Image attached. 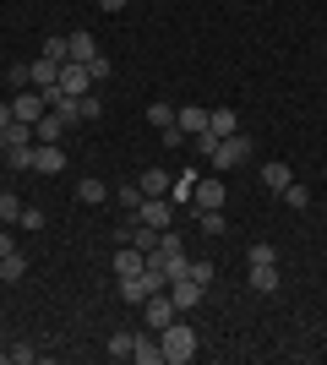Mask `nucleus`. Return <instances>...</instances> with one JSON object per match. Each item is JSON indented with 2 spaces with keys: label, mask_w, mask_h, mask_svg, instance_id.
I'll use <instances>...</instances> for the list:
<instances>
[{
  "label": "nucleus",
  "mask_w": 327,
  "mask_h": 365,
  "mask_svg": "<svg viewBox=\"0 0 327 365\" xmlns=\"http://www.w3.org/2000/svg\"><path fill=\"white\" fill-rule=\"evenodd\" d=\"M279 197L289 202L295 213H306V207H311V191H306V185H300V180H289V185H284V191H279Z\"/></svg>",
  "instance_id": "nucleus-23"
},
{
  "label": "nucleus",
  "mask_w": 327,
  "mask_h": 365,
  "mask_svg": "<svg viewBox=\"0 0 327 365\" xmlns=\"http://www.w3.org/2000/svg\"><path fill=\"white\" fill-rule=\"evenodd\" d=\"M131 360H137V365H164V344H158L153 327H147V333H137V349H131Z\"/></svg>",
  "instance_id": "nucleus-11"
},
{
  "label": "nucleus",
  "mask_w": 327,
  "mask_h": 365,
  "mask_svg": "<svg viewBox=\"0 0 327 365\" xmlns=\"http://www.w3.org/2000/svg\"><path fill=\"white\" fill-rule=\"evenodd\" d=\"M147 125H153V131L175 125V104H164V98H158V104H147Z\"/></svg>",
  "instance_id": "nucleus-26"
},
{
  "label": "nucleus",
  "mask_w": 327,
  "mask_h": 365,
  "mask_svg": "<svg viewBox=\"0 0 327 365\" xmlns=\"http://www.w3.org/2000/svg\"><path fill=\"white\" fill-rule=\"evenodd\" d=\"M207 131H213V137H234V131H240V115H234V109H207Z\"/></svg>",
  "instance_id": "nucleus-16"
},
{
  "label": "nucleus",
  "mask_w": 327,
  "mask_h": 365,
  "mask_svg": "<svg viewBox=\"0 0 327 365\" xmlns=\"http://www.w3.org/2000/svg\"><path fill=\"white\" fill-rule=\"evenodd\" d=\"M191 142H197V153H202V158H213V153H218V142H224V137H213V131H197Z\"/></svg>",
  "instance_id": "nucleus-32"
},
{
  "label": "nucleus",
  "mask_w": 327,
  "mask_h": 365,
  "mask_svg": "<svg viewBox=\"0 0 327 365\" xmlns=\"http://www.w3.org/2000/svg\"><path fill=\"white\" fill-rule=\"evenodd\" d=\"M44 115H49V104H44V93H38V88H33V93L22 88V93L11 98V120H22V125H38Z\"/></svg>",
  "instance_id": "nucleus-4"
},
{
  "label": "nucleus",
  "mask_w": 327,
  "mask_h": 365,
  "mask_svg": "<svg viewBox=\"0 0 327 365\" xmlns=\"http://www.w3.org/2000/svg\"><path fill=\"white\" fill-rule=\"evenodd\" d=\"M197 224H202V235H224L229 218H224V207H213V213H197Z\"/></svg>",
  "instance_id": "nucleus-27"
},
{
  "label": "nucleus",
  "mask_w": 327,
  "mask_h": 365,
  "mask_svg": "<svg viewBox=\"0 0 327 365\" xmlns=\"http://www.w3.org/2000/svg\"><path fill=\"white\" fill-rule=\"evenodd\" d=\"M66 131H71V125H66V120H61V115H55V109H49L44 120L33 125V142H61V137H66Z\"/></svg>",
  "instance_id": "nucleus-19"
},
{
  "label": "nucleus",
  "mask_w": 327,
  "mask_h": 365,
  "mask_svg": "<svg viewBox=\"0 0 327 365\" xmlns=\"http://www.w3.org/2000/svg\"><path fill=\"white\" fill-rule=\"evenodd\" d=\"M175 317H180V311H175L170 289H164V294H147V300H142V327H153V333H164V327H170Z\"/></svg>",
  "instance_id": "nucleus-3"
},
{
  "label": "nucleus",
  "mask_w": 327,
  "mask_h": 365,
  "mask_svg": "<svg viewBox=\"0 0 327 365\" xmlns=\"http://www.w3.org/2000/svg\"><path fill=\"white\" fill-rule=\"evenodd\" d=\"M289 180H295V169L284 164V158H267V164H262V185H267V191H284Z\"/></svg>",
  "instance_id": "nucleus-14"
},
{
  "label": "nucleus",
  "mask_w": 327,
  "mask_h": 365,
  "mask_svg": "<svg viewBox=\"0 0 327 365\" xmlns=\"http://www.w3.org/2000/svg\"><path fill=\"white\" fill-rule=\"evenodd\" d=\"M246 158H251V137H246V131H234V137L218 142V153L207 158V164H213V169H240Z\"/></svg>",
  "instance_id": "nucleus-2"
},
{
  "label": "nucleus",
  "mask_w": 327,
  "mask_h": 365,
  "mask_svg": "<svg viewBox=\"0 0 327 365\" xmlns=\"http://www.w3.org/2000/svg\"><path fill=\"white\" fill-rule=\"evenodd\" d=\"M175 125L197 137V131H207V109H202V104H186V109H175Z\"/></svg>",
  "instance_id": "nucleus-18"
},
{
  "label": "nucleus",
  "mask_w": 327,
  "mask_h": 365,
  "mask_svg": "<svg viewBox=\"0 0 327 365\" xmlns=\"http://www.w3.org/2000/svg\"><path fill=\"white\" fill-rule=\"evenodd\" d=\"M77 202H88V207H98V202H109V185L98 180V175H82V180H77Z\"/></svg>",
  "instance_id": "nucleus-15"
},
{
  "label": "nucleus",
  "mask_w": 327,
  "mask_h": 365,
  "mask_svg": "<svg viewBox=\"0 0 327 365\" xmlns=\"http://www.w3.org/2000/svg\"><path fill=\"white\" fill-rule=\"evenodd\" d=\"M120 6H131V0H98V11H120Z\"/></svg>",
  "instance_id": "nucleus-40"
},
{
  "label": "nucleus",
  "mask_w": 327,
  "mask_h": 365,
  "mask_svg": "<svg viewBox=\"0 0 327 365\" xmlns=\"http://www.w3.org/2000/svg\"><path fill=\"white\" fill-rule=\"evenodd\" d=\"M202 284H191V278H175L170 284V300H175V311H197V305H202Z\"/></svg>",
  "instance_id": "nucleus-10"
},
{
  "label": "nucleus",
  "mask_w": 327,
  "mask_h": 365,
  "mask_svg": "<svg viewBox=\"0 0 327 365\" xmlns=\"http://www.w3.org/2000/svg\"><path fill=\"white\" fill-rule=\"evenodd\" d=\"M104 349H109V360H131V349H137V333H125V327H120V333H109Z\"/></svg>",
  "instance_id": "nucleus-20"
},
{
  "label": "nucleus",
  "mask_w": 327,
  "mask_h": 365,
  "mask_svg": "<svg viewBox=\"0 0 327 365\" xmlns=\"http://www.w3.org/2000/svg\"><path fill=\"white\" fill-rule=\"evenodd\" d=\"M61 93H71V98L93 93V76H88V66H82V61H61Z\"/></svg>",
  "instance_id": "nucleus-7"
},
{
  "label": "nucleus",
  "mask_w": 327,
  "mask_h": 365,
  "mask_svg": "<svg viewBox=\"0 0 327 365\" xmlns=\"http://www.w3.org/2000/svg\"><path fill=\"white\" fill-rule=\"evenodd\" d=\"M16 213H22V202H16L11 191H0V218H11V224H16Z\"/></svg>",
  "instance_id": "nucleus-36"
},
{
  "label": "nucleus",
  "mask_w": 327,
  "mask_h": 365,
  "mask_svg": "<svg viewBox=\"0 0 327 365\" xmlns=\"http://www.w3.org/2000/svg\"><path fill=\"white\" fill-rule=\"evenodd\" d=\"M137 224L170 229V224H175V202H170V197H142V207H137Z\"/></svg>",
  "instance_id": "nucleus-5"
},
{
  "label": "nucleus",
  "mask_w": 327,
  "mask_h": 365,
  "mask_svg": "<svg viewBox=\"0 0 327 365\" xmlns=\"http://www.w3.org/2000/svg\"><path fill=\"white\" fill-rule=\"evenodd\" d=\"M246 262H279V251H273L267 240H256V245H251V257H246Z\"/></svg>",
  "instance_id": "nucleus-37"
},
{
  "label": "nucleus",
  "mask_w": 327,
  "mask_h": 365,
  "mask_svg": "<svg viewBox=\"0 0 327 365\" xmlns=\"http://www.w3.org/2000/svg\"><path fill=\"white\" fill-rule=\"evenodd\" d=\"M38 55H49V61H71V49H66V38H44V49Z\"/></svg>",
  "instance_id": "nucleus-33"
},
{
  "label": "nucleus",
  "mask_w": 327,
  "mask_h": 365,
  "mask_svg": "<svg viewBox=\"0 0 327 365\" xmlns=\"http://www.w3.org/2000/svg\"><path fill=\"white\" fill-rule=\"evenodd\" d=\"M120 207H125V213H137V207H142V185H120Z\"/></svg>",
  "instance_id": "nucleus-34"
},
{
  "label": "nucleus",
  "mask_w": 327,
  "mask_h": 365,
  "mask_svg": "<svg viewBox=\"0 0 327 365\" xmlns=\"http://www.w3.org/2000/svg\"><path fill=\"white\" fill-rule=\"evenodd\" d=\"M142 267H147V257H142V251H137V245H115V273H120V278H131V273H142Z\"/></svg>",
  "instance_id": "nucleus-13"
},
{
  "label": "nucleus",
  "mask_w": 327,
  "mask_h": 365,
  "mask_svg": "<svg viewBox=\"0 0 327 365\" xmlns=\"http://www.w3.org/2000/svg\"><path fill=\"white\" fill-rule=\"evenodd\" d=\"M28 71H33V88H38V93L61 88V61H49V55H38V61H33Z\"/></svg>",
  "instance_id": "nucleus-12"
},
{
  "label": "nucleus",
  "mask_w": 327,
  "mask_h": 365,
  "mask_svg": "<svg viewBox=\"0 0 327 365\" xmlns=\"http://www.w3.org/2000/svg\"><path fill=\"white\" fill-rule=\"evenodd\" d=\"M0 164H6V169H16V175H28V169H33V142H28V148H11L6 158H0Z\"/></svg>",
  "instance_id": "nucleus-25"
},
{
  "label": "nucleus",
  "mask_w": 327,
  "mask_h": 365,
  "mask_svg": "<svg viewBox=\"0 0 327 365\" xmlns=\"http://www.w3.org/2000/svg\"><path fill=\"white\" fill-rule=\"evenodd\" d=\"M16 245H11V235H0V257H11Z\"/></svg>",
  "instance_id": "nucleus-41"
},
{
  "label": "nucleus",
  "mask_w": 327,
  "mask_h": 365,
  "mask_svg": "<svg viewBox=\"0 0 327 365\" xmlns=\"http://www.w3.org/2000/svg\"><path fill=\"white\" fill-rule=\"evenodd\" d=\"M0 125H11V104H0Z\"/></svg>",
  "instance_id": "nucleus-42"
},
{
  "label": "nucleus",
  "mask_w": 327,
  "mask_h": 365,
  "mask_svg": "<svg viewBox=\"0 0 327 365\" xmlns=\"http://www.w3.org/2000/svg\"><path fill=\"white\" fill-rule=\"evenodd\" d=\"M137 185H142V197H170V175L164 169H147Z\"/></svg>",
  "instance_id": "nucleus-21"
},
{
  "label": "nucleus",
  "mask_w": 327,
  "mask_h": 365,
  "mask_svg": "<svg viewBox=\"0 0 327 365\" xmlns=\"http://www.w3.org/2000/svg\"><path fill=\"white\" fill-rule=\"evenodd\" d=\"M38 360V349H33V344H11V365H33Z\"/></svg>",
  "instance_id": "nucleus-35"
},
{
  "label": "nucleus",
  "mask_w": 327,
  "mask_h": 365,
  "mask_svg": "<svg viewBox=\"0 0 327 365\" xmlns=\"http://www.w3.org/2000/svg\"><path fill=\"white\" fill-rule=\"evenodd\" d=\"M246 278L256 294H273L279 289V262H246Z\"/></svg>",
  "instance_id": "nucleus-9"
},
{
  "label": "nucleus",
  "mask_w": 327,
  "mask_h": 365,
  "mask_svg": "<svg viewBox=\"0 0 327 365\" xmlns=\"http://www.w3.org/2000/svg\"><path fill=\"white\" fill-rule=\"evenodd\" d=\"M104 115V98L98 93H82V120H98Z\"/></svg>",
  "instance_id": "nucleus-31"
},
{
  "label": "nucleus",
  "mask_w": 327,
  "mask_h": 365,
  "mask_svg": "<svg viewBox=\"0 0 327 365\" xmlns=\"http://www.w3.org/2000/svg\"><path fill=\"white\" fill-rule=\"evenodd\" d=\"M44 224H49V218H44V207H22V213H16V229H33V235H38Z\"/></svg>",
  "instance_id": "nucleus-28"
},
{
  "label": "nucleus",
  "mask_w": 327,
  "mask_h": 365,
  "mask_svg": "<svg viewBox=\"0 0 327 365\" xmlns=\"http://www.w3.org/2000/svg\"><path fill=\"white\" fill-rule=\"evenodd\" d=\"M186 278L207 289V284H213V262H186Z\"/></svg>",
  "instance_id": "nucleus-29"
},
{
  "label": "nucleus",
  "mask_w": 327,
  "mask_h": 365,
  "mask_svg": "<svg viewBox=\"0 0 327 365\" xmlns=\"http://www.w3.org/2000/svg\"><path fill=\"white\" fill-rule=\"evenodd\" d=\"M6 76H11V88H28V82H33V71H28V66H11Z\"/></svg>",
  "instance_id": "nucleus-39"
},
{
  "label": "nucleus",
  "mask_w": 327,
  "mask_h": 365,
  "mask_svg": "<svg viewBox=\"0 0 327 365\" xmlns=\"http://www.w3.org/2000/svg\"><path fill=\"white\" fill-rule=\"evenodd\" d=\"M180 251H186V240H180V229H158V257H180Z\"/></svg>",
  "instance_id": "nucleus-22"
},
{
  "label": "nucleus",
  "mask_w": 327,
  "mask_h": 365,
  "mask_svg": "<svg viewBox=\"0 0 327 365\" xmlns=\"http://www.w3.org/2000/svg\"><path fill=\"white\" fill-rule=\"evenodd\" d=\"M22 273H28V257H0V278H6V284H22Z\"/></svg>",
  "instance_id": "nucleus-24"
},
{
  "label": "nucleus",
  "mask_w": 327,
  "mask_h": 365,
  "mask_svg": "<svg viewBox=\"0 0 327 365\" xmlns=\"http://www.w3.org/2000/svg\"><path fill=\"white\" fill-rule=\"evenodd\" d=\"M66 49H71V61H82V66H88V61H93V55H98V38H93V33H71V38H66Z\"/></svg>",
  "instance_id": "nucleus-17"
},
{
  "label": "nucleus",
  "mask_w": 327,
  "mask_h": 365,
  "mask_svg": "<svg viewBox=\"0 0 327 365\" xmlns=\"http://www.w3.org/2000/svg\"><path fill=\"white\" fill-rule=\"evenodd\" d=\"M61 169H66L61 142H33V175H61Z\"/></svg>",
  "instance_id": "nucleus-8"
},
{
  "label": "nucleus",
  "mask_w": 327,
  "mask_h": 365,
  "mask_svg": "<svg viewBox=\"0 0 327 365\" xmlns=\"http://www.w3.org/2000/svg\"><path fill=\"white\" fill-rule=\"evenodd\" d=\"M158 137H164V148H180V142H186V131H180V125H164Z\"/></svg>",
  "instance_id": "nucleus-38"
},
{
  "label": "nucleus",
  "mask_w": 327,
  "mask_h": 365,
  "mask_svg": "<svg viewBox=\"0 0 327 365\" xmlns=\"http://www.w3.org/2000/svg\"><path fill=\"white\" fill-rule=\"evenodd\" d=\"M158 344H164V360L170 365H186L191 354H197V333H191V322H180V317L158 333Z\"/></svg>",
  "instance_id": "nucleus-1"
},
{
  "label": "nucleus",
  "mask_w": 327,
  "mask_h": 365,
  "mask_svg": "<svg viewBox=\"0 0 327 365\" xmlns=\"http://www.w3.org/2000/svg\"><path fill=\"white\" fill-rule=\"evenodd\" d=\"M109 71H115V66H109V55H93V61H88V76H93V88H98V82H109Z\"/></svg>",
  "instance_id": "nucleus-30"
},
{
  "label": "nucleus",
  "mask_w": 327,
  "mask_h": 365,
  "mask_svg": "<svg viewBox=\"0 0 327 365\" xmlns=\"http://www.w3.org/2000/svg\"><path fill=\"white\" fill-rule=\"evenodd\" d=\"M191 202H197V213H213V207H224V202H229V191H224V180H218V175H207V180H197Z\"/></svg>",
  "instance_id": "nucleus-6"
}]
</instances>
